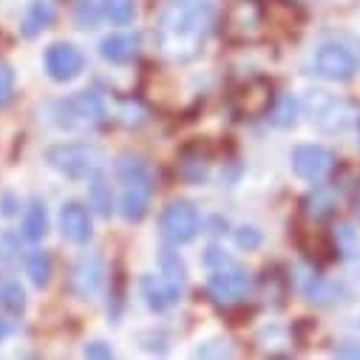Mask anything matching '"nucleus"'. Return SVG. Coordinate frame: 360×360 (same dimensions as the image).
<instances>
[{"mask_svg": "<svg viewBox=\"0 0 360 360\" xmlns=\"http://www.w3.org/2000/svg\"><path fill=\"white\" fill-rule=\"evenodd\" d=\"M213 0H167L159 12V49L173 60L196 57L213 26Z\"/></svg>", "mask_w": 360, "mask_h": 360, "instance_id": "obj_1", "label": "nucleus"}, {"mask_svg": "<svg viewBox=\"0 0 360 360\" xmlns=\"http://www.w3.org/2000/svg\"><path fill=\"white\" fill-rule=\"evenodd\" d=\"M117 179L122 185V199H120V213L125 221L136 224L148 216L150 199H153V170L148 167L145 159L122 153L117 159Z\"/></svg>", "mask_w": 360, "mask_h": 360, "instance_id": "obj_2", "label": "nucleus"}, {"mask_svg": "<svg viewBox=\"0 0 360 360\" xmlns=\"http://www.w3.org/2000/svg\"><path fill=\"white\" fill-rule=\"evenodd\" d=\"M46 162L65 179H91L103 173V150L91 142H57L46 150Z\"/></svg>", "mask_w": 360, "mask_h": 360, "instance_id": "obj_3", "label": "nucleus"}, {"mask_svg": "<svg viewBox=\"0 0 360 360\" xmlns=\"http://www.w3.org/2000/svg\"><path fill=\"white\" fill-rule=\"evenodd\" d=\"M105 117H108L105 103L94 91H79V94H71V97L57 100L51 105V122L57 128H65V131H74V128H97V125L105 122Z\"/></svg>", "mask_w": 360, "mask_h": 360, "instance_id": "obj_4", "label": "nucleus"}, {"mask_svg": "<svg viewBox=\"0 0 360 360\" xmlns=\"http://www.w3.org/2000/svg\"><path fill=\"white\" fill-rule=\"evenodd\" d=\"M304 114L321 134H343L357 120V111L352 103L332 97L326 91H309L304 97Z\"/></svg>", "mask_w": 360, "mask_h": 360, "instance_id": "obj_5", "label": "nucleus"}, {"mask_svg": "<svg viewBox=\"0 0 360 360\" xmlns=\"http://www.w3.org/2000/svg\"><path fill=\"white\" fill-rule=\"evenodd\" d=\"M159 230L162 236L170 241V244H188L199 236L202 230V216L199 210L185 202V199H179V202H170L162 216H159Z\"/></svg>", "mask_w": 360, "mask_h": 360, "instance_id": "obj_6", "label": "nucleus"}, {"mask_svg": "<svg viewBox=\"0 0 360 360\" xmlns=\"http://www.w3.org/2000/svg\"><path fill=\"white\" fill-rule=\"evenodd\" d=\"M250 276L244 273V269H238V266H219L216 273L207 278V292H210V298L216 301V304H221V307H236V304H241L247 295H250Z\"/></svg>", "mask_w": 360, "mask_h": 360, "instance_id": "obj_7", "label": "nucleus"}, {"mask_svg": "<svg viewBox=\"0 0 360 360\" xmlns=\"http://www.w3.org/2000/svg\"><path fill=\"white\" fill-rule=\"evenodd\" d=\"M105 284V264L100 255H79L71 266V276H68V290L82 298V301H91L100 295Z\"/></svg>", "mask_w": 360, "mask_h": 360, "instance_id": "obj_8", "label": "nucleus"}, {"mask_svg": "<svg viewBox=\"0 0 360 360\" xmlns=\"http://www.w3.org/2000/svg\"><path fill=\"white\" fill-rule=\"evenodd\" d=\"M315 71L323 77V79H332V82H346L354 77L357 71V60L354 54L340 46V43H326L315 51Z\"/></svg>", "mask_w": 360, "mask_h": 360, "instance_id": "obj_9", "label": "nucleus"}, {"mask_svg": "<svg viewBox=\"0 0 360 360\" xmlns=\"http://www.w3.org/2000/svg\"><path fill=\"white\" fill-rule=\"evenodd\" d=\"M85 68V54L74 43H51L46 49V71L54 82H68Z\"/></svg>", "mask_w": 360, "mask_h": 360, "instance_id": "obj_10", "label": "nucleus"}, {"mask_svg": "<svg viewBox=\"0 0 360 360\" xmlns=\"http://www.w3.org/2000/svg\"><path fill=\"white\" fill-rule=\"evenodd\" d=\"M292 170L295 176L307 179V182H321V179L332 170L335 156L323 148V145H298L292 150Z\"/></svg>", "mask_w": 360, "mask_h": 360, "instance_id": "obj_11", "label": "nucleus"}, {"mask_svg": "<svg viewBox=\"0 0 360 360\" xmlns=\"http://www.w3.org/2000/svg\"><path fill=\"white\" fill-rule=\"evenodd\" d=\"M57 224H60L63 238L71 241V244H85L94 233L91 230V213H88V207L79 205V202H65L60 207Z\"/></svg>", "mask_w": 360, "mask_h": 360, "instance_id": "obj_12", "label": "nucleus"}, {"mask_svg": "<svg viewBox=\"0 0 360 360\" xmlns=\"http://www.w3.org/2000/svg\"><path fill=\"white\" fill-rule=\"evenodd\" d=\"M139 290H142L145 304L153 312H165V309H170L179 298H182V284H176V281H170L165 276H145Z\"/></svg>", "mask_w": 360, "mask_h": 360, "instance_id": "obj_13", "label": "nucleus"}, {"mask_svg": "<svg viewBox=\"0 0 360 360\" xmlns=\"http://www.w3.org/2000/svg\"><path fill=\"white\" fill-rule=\"evenodd\" d=\"M100 54L103 60H108L111 65H128L136 54H139V34H128V32H117L103 37L100 43Z\"/></svg>", "mask_w": 360, "mask_h": 360, "instance_id": "obj_14", "label": "nucleus"}, {"mask_svg": "<svg viewBox=\"0 0 360 360\" xmlns=\"http://www.w3.org/2000/svg\"><path fill=\"white\" fill-rule=\"evenodd\" d=\"M54 23V4L51 0H32L26 15H23V23H20V32L26 40H34L43 29H49Z\"/></svg>", "mask_w": 360, "mask_h": 360, "instance_id": "obj_15", "label": "nucleus"}, {"mask_svg": "<svg viewBox=\"0 0 360 360\" xmlns=\"http://www.w3.org/2000/svg\"><path fill=\"white\" fill-rule=\"evenodd\" d=\"M238 100L244 103V114H250V117H264L266 114V108L273 105V88H269L264 79H255V82H250L247 88H244V94H238Z\"/></svg>", "mask_w": 360, "mask_h": 360, "instance_id": "obj_16", "label": "nucleus"}, {"mask_svg": "<svg viewBox=\"0 0 360 360\" xmlns=\"http://www.w3.org/2000/svg\"><path fill=\"white\" fill-rule=\"evenodd\" d=\"M20 233L26 241H43L49 233V216H46V205L40 199L29 202V207L23 210V221H20Z\"/></svg>", "mask_w": 360, "mask_h": 360, "instance_id": "obj_17", "label": "nucleus"}, {"mask_svg": "<svg viewBox=\"0 0 360 360\" xmlns=\"http://www.w3.org/2000/svg\"><path fill=\"white\" fill-rule=\"evenodd\" d=\"M266 122L273 125V128H292L295 125V120H298V103H295V97L292 94H278V97H273V105L266 108Z\"/></svg>", "mask_w": 360, "mask_h": 360, "instance_id": "obj_18", "label": "nucleus"}, {"mask_svg": "<svg viewBox=\"0 0 360 360\" xmlns=\"http://www.w3.org/2000/svg\"><path fill=\"white\" fill-rule=\"evenodd\" d=\"M88 202H91V207L100 213V216H111V210H114V199H111V185L105 182V176L103 173H97V176H91L88 179Z\"/></svg>", "mask_w": 360, "mask_h": 360, "instance_id": "obj_19", "label": "nucleus"}, {"mask_svg": "<svg viewBox=\"0 0 360 360\" xmlns=\"http://www.w3.org/2000/svg\"><path fill=\"white\" fill-rule=\"evenodd\" d=\"M26 273H29L32 284L43 290V287L51 281V258H49L43 250L29 252V255H26Z\"/></svg>", "mask_w": 360, "mask_h": 360, "instance_id": "obj_20", "label": "nucleus"}, {"mask_svg": "<svg viewBox=\"0 0 360 360\" xmlns=\"http://www.w3.org/2000/svg\"><path fill=\"white\" fill-rule=\"evenodd\" d=\"M103 15L114 26H128L136 18V0H103Z\"/></svg>", "mask_w": 360, "mask_h": 360, "instance_id": "obj_21", "label": "nucleus"}, {"mask_svg": "<svg viewBox=\"0 0 360 360\" xmlns=\"http://www.w3.org/2000/svg\"><path fill=\"white\" fill-rule=\"evenodd\" d=\"M0 304H4V309L9 315H23L26 309V292L18 281H6V284H0Z\"/></svg>", "mask_w": 360, "mask_h": 360, "instance_id": "obj_22", "label": "nucleus"}, {"mask_svg": "<svg viewBox=\"0 0 360 360\" xmlns=\"http://www.w3.org/2000/svg\"><path fill=\"white\" fill-rule=\"evenodd\" d=\"M332 210H335V196H332L329 191H323V188H318V191L307 199V213H309L312 219H326V216H332Z\"/></svg>", "mask_w": 360, "mask_h": 360, "instance_id": "obj_23", "label": "nucleus"}, {"mask_svg": "<svg viewBox=\"0 0 360 360\" xmlns=\"http://www.w3.org/2000/svg\"><path fill=\"white\" fill-rule=\"evenodd\" d=\"M74 20L79 29H94L100 23V9L94 0H77L74 4Z\"/></svg>", "mask_w": 360, "mask_h": 360, "instance_id": "obj_24", "label": "nucleus"}, {"mask_svg": "<svg viewBox=\"0 0 360 360\" xmlns=\"http://www.w3.org/2000/svg\"><path fill=\"white\" fill-rule=\"evenodd\" d=\"M159 258H162V276L176 281V284H185V264H182V258H179L173 250H162Z\"/></svg>", "mask_w": 360, "mask_h": 360, "instance_id": "obj_25", "label": "nucleus"}, {"mask_svg": "<svg viewBox=\"0 0 360 360\" xmlns=\"http://www.w3.org/2000/svg\"><path fill=\"white\" fill-rule=\"evenodd\" d=\"M15 97V71L12 65L0 63V108H6Z\"/></svg>", "mask_w": 360, "mask_h": 360, "instance_id": "obj_26", "label": "nucleus"}, {"mask_svg": "<svg viewBox=\"0 0 360 360\" xmlns=\"http://www.w3.org/2000/svg\"><path fill=\"white\" fill-rule=\"evenodd\" d=\"M335 244H338V252H343L346 258L354 255V252H357V236H354V230L346 227V224H340V227L335 230Z\"/></svg>", "mask_w": 360, "mask_h": 360, "instance_id": "obj_27", "label": "nucleus"}, {"mask_svg": "<svg viewBox=\"0 0 360 360\" xmlns=\"http://www.w3.org/2000/svg\"><path fill=\"white\" fill-rule=\"evenodd\" d=\"M182 179H185V182H191V185L205 182V179H207V165H205L202 159H188V162H182Z\"/></svg>", "mask_w": 360, "mask_h": 360, "instance_id": "obj_28", "label": "nucleus"}, {"mask_svg": "<svg viewBox=\"0 0 360 360\" xmlns=\"http://www.w3.org/2000/svg\"><path fill=\"white\" fill-rule=\"evenodd\" d=\"M233 236H236V244L241 247V250H255L258 244H261V230H255V227H247V224H241V227H236L233 230Z\"/></svg>", "mask_w": 360, "mask_h": 360, "instance_id": "obj_29", "label": "nucleus"}, {"mask_svg": "<svg viewBox=\"0 0 360 360\" xmlns=\"http://www.w3.org/2000/svg\"><path fill=\"white\" fill-rule=\"evenodd\" d=\"M196 357H233V346L227 340H207L196 349Z\"/></svg>", "mask_w": 360, "mask_h": 360, "instance_id": "obj_30", "label": "nucleus"}, {"mask_svg": "<svg viewBox=\"0 0 360 360\" xmlns=\"http://www.w3.org/2000/svg\"><path fill=\"white\" fill-rule=\"evenodd\" d=\"M82 354H85V357H114L111 346H105L103 340H91V343L82 349Z\"/></svg>", "mask_w": 360, "mask_h": 360, "instance_id": "obj_31", "label": "nucleus"}, {"mask_svg": "<svg viewBox=\"0 0 360 360\" xmlns=\"http://www.w3.org/2000/svg\"><path fill=\"white\" fill-rule=\"evenodd\" d=\"M9 329H12V326H9V321H6V318H0V340H4V338L9 335Z\"/></svg>", "mask_w": 360, "mask_h": 360, "instance_id": "obj_32", "label": "nucleus"}, {"mask_svg": "<svg viewBox=\"0 0 360 360\" xmlns=\"http://www.w3.org/2000/svg\"><path fill=\"white\" fill-rule=\"evenodd\" d=\"M357 216H360V207H357Z\"/></svg>", "mask_w": 360, "mask_h": 360, "instance_id": "obj_33", "label": "nucleus"}]
</instances>
